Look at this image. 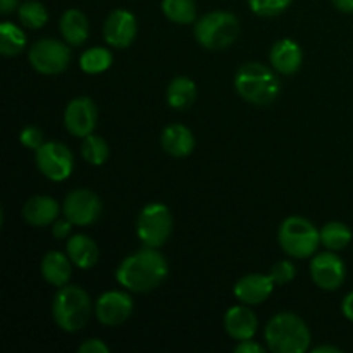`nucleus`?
Wrapping results in <instances>:
<instances>
[{
  "instance_id": "f257e3e1",
  "label": "nucleus",
  "mask_w": 353,
  "mask_h": 353,
  "mask_svg": "<svg viewBox=\"0 0 353 353\" xmlns=\"http://www.w3.org/2000/svg\"><path fill=\"white\" fill-rule=\"evenodd\" d=\"M168 261L157 248L145 247L124 259L116 271L123 288L134 293H147L162 285L168 278Z\"/></svg>"
},
{
  "instance_id": "f03ea898",
  "label": "nucleus",
  "mask_w": 353,
  "mask_h": 353,
  "mask_svg": "<svg viewBox=\"0 0 353 353\" xmlns=\"http://www.w3.org/2000/svg\"><path fill=\"white\" fill-rule=\"evenodd\" d=\"M264 338L272 353H303L310 348L309 326L293 312L276 314L265 324Z\"/></svg>"
},
{
  "instance_id": "7ed1b4c3",
  "label": "nucleus",
  "mask_w": 353,
  "mask_h": 353,
  "mask_svg": "<svg viewBox=\"0 0 353 353\" xmlns=\"http://www.w3.org/2000/svg\"><path fill=\"white\" fill-rule=\"evenodd\" d=\"M234 90L248 103L265 107L278 99L281 83L272 69L259 62H248L236 71Z\"/></svg>"
},
{
  "instance_id": "20e7f679",
  "label": "nucleus",
  "mask_w": 353,
  "mask_h": 353,
  "mask_svg": "<svg viewBox=\"0 0 353 353\" xmlns=\"http://www.w3.org/2000/svg\"><path fill=\"white\" fill-rule=\"evenodd\" d=\"M90 314H92V300L83 288L65 285L55 293L52 302V316L62 331L78 333L86 326Z\"/></svg>"
},
{
  "instance_id": "39448f33",
  "label": "nucleus",
  "mask_w": 353,
  "mask_h": 353,
  "mask_svg": "<svg viewBox=\"0 0 353 353\" xmlns=\"http://www.w3.org/2000/svg\"><path fill=\"white\" fill-rule=\"evenodd\" d=\"M240 23L234 14L214 10L195 23V38L207 50H224L236 41Z\"/></svg>"
},
{
  "instance_id": "423d86ee",
  "label": "nucleus",
  "mask_w": 353,
  "mask_h": 353,
  "mask_svg": "<svg viewBox=\"0 0 353 353\" xmlns=\"http://www.w3.org/2000/svg\"><path fill=\"white\" fill-rule=\"evenodd\" d=\"M283 252L293 259L314 257L321 245V234L309 219L300 216L286 217L278 231Z\"/></svg>"
},
{
  "instance_id": "0eeeda50",
  "label": "nucleus",
  "mask_w": 353,
  "mask_h": 353,
  "mask_svg": "<svg viewBox=\"0 0 353 353\" xmlns=\"http://www.w3.org/2000/svg\"><path fill=\"white\" fill-rule=\"evenodd\" d=\"M171 233L172 216L164 203L152 202L141 209L137 221V234L145 247L161 248Z\"/></svg>"
},
{
  "instance_id": "6e6552de",
  "label": "nucleus",
  "mask_w": 353,
  "mask_h": 353,
  "mask_svg": "<svg viewBox=\"0 0 353 353\" xmlns=\"http://www.w3.org/2000/svg\"><path fill=\"white\" fill-rule=\"evenodd\" d=\"M34 161L41 174L55 183L68 179L74 169L72 152L59 141H45L34 150Z\"/></svg>"
},
{
  "instance_id": "1a4fd4ad",
  "label": "nucleus",
  "mask_w": 353,
  "mask_h": 353,
  "mask_svg": "<svg viewBox=\"0 0 353 353\" xmlns=\"http://www.w3.org/2000/svg\"><path fill=\"white\" fill-rule=\"evenodd\" d=\"M71 61V50L62 41L54 38H43L38 40L30 48V64L40 74L54 76L61 74L68 69Z\"/></svg>"
},
{
  "instance_id": "9d476101",
  "label": "nucleus",
  "mask_w": 353,
  "mask_h": 353,
  "mask_svg": "<svg viewBox=\"0 0 353 353\" xmlns=\"http://www.w3.org/2000/svg\"><path fill=\"white\" fill-rule=\"evenodd\" d=\"M65 219L71 221L74 226H90L97 223L102 212V202L95 192L86 188L72 190L62 205Z\"/></svg>"
},
{
  "instance_id": "9b49d317",
  "label": "nucleus",
  "mask_w": 353,
  "mask_h": 353,
  "mask_svg": "<svg viewBox=\"0 0 353 353\" xmlns=\"http://www.w3.org/2000/svg\"><path fill=\"white\" fill-rule=\"evenodd\" d=\"M134 303L128 293L110 290L102 293L95 303V316L100 324L109 327L121 326L133 314Z\"/></svg>"
},
{
  "instance_id": "f8f14e48",
  "label": "nucleus",
  "mask_w": 353,
  "mask_h": 353,
  "mask_svg": "<svg viewBox=\"0 0 353 353\" xmlns=\"http://www.w3.org/2000/svg\"><path fill=\"white\" fill-rule=\"evenodd\" d=\"M310 276L321 290L334 292L343 285L347 278V268H345V262L330 250L314 255L310 261Z\"/></svg>"
},
{
  "instance_id": "ddd939ff",
  "label": "nucleus",
  "mask_w": 353,
  "mask_h": 353,
  "mask_svg": "<svg viewBox=\"0 0 353 353\" xmlns=\"http://www.w3.org/2000/svg\"><path fill=\"white\" fill-rule=\"evenodd\" d=\"M99 121V110L95 102L88 97H78L71 100L64 110V126L71 134L85 138L92 134Z\"/></svg>"
},
{
  "instance_id": "4468645a",
  "label": "nucleus",
  "mask_w": 353,
  "mask_h": 353,
  "mask_svg": "<svg viewBox=\"0 0 353 353\" xmlns=\"http://www.w3.org/2000/svg\"><path fill=\"white\" fill-rule=\"evenodd\" d=\"M138 23L133 12L116 9L103 23V38L112 48H128L137 38Z\"/></svg>"
},
{
  "instance_id": "2eb2a0df",
  "label": "nucleus",
  "mask_w": 353,
  "mask_h": 353,
  "mask_svg": "<svg viewBox=\"0 0 353 353\" xmlns=\"http://www.w3.org/2000/svg\"><path fill=\"white\" fill-rule=\"evenodd\" d=\"M274 286L271 274H247L238 279L233 293L245 305H259L272 295Z\"/></svg>"
},
{
  "instance_id": "dca6fc26",
  "label": "nucleus",
  "mask_w": 353,
  "mask_h": 353,
  "mask_svg": "<svg viewBox=\"0 0 353 353\" xmlns=\"http://www.w3.org/2000/svg\"><path fill=\"white\" fill-rule=\"evenodd\" d=\"M224 330L233 340H252L259 330V319L248 305H234L224 314Z\"/></svg>"
},
{
  "instance_id": "f3484780",
  "label": "nucleus",
  "mask_w": 353,
  "mask_h": 353,
  "mask_svg": "<svg viewBox=\"0 0 353 353\" xmlns=\"http://www.w3.org/2000/svg\"><path fill=\"white\" fill-rule=\"evenodd\" d=\"M271 64L274 71L279 74H295L300 68H302L303 54L302 48L296 41L290 40V38H283V40L276 41L271 48Z\"/></svg>"
},
{
  "instance_id": "a211bd4d",
  "label": "nucleus",
  "mask_w": 353,
  "mask_h": 353,
  "mask_svg": "<svg viewBox=\"0 0 353 353\" xmlns=\"http://www.w3.org/2000/svg\"><path fill=\"white\" fill-rule=\"evenodd\" d=\"M161 145L165 154L176 159H183L188 157L195 148V137L185 124H169L161 134Z\"/></svg>"
},
{
  "instance_id": "6ab92c4d",
  "label": "nucleus",
  "mask_w": 353,
  "mask_h": 353,
  "mask_svg": "<svg viewBox=\"0 0 353 353\" xmlns=\"http://www.w3.org/2000/svg\"><path fill=\"white\" fill-rule=\"evenodd\" d=\"M59 203L52 196H31L23 207V219L34 228L50 226L57 221Z\"/></svg>"
},
{
  "instance_id": "aec40b11",
  "label": "nucleus",
  "mask_w": 353,
  "mask_h": 353,
  "mask_svg": "<svg viewBox=\"0 0 353 353\" xmlns=\"http://www.w3.org/2000/svg\"><path fill=\"white\" fill-rule=\"evenodd\" d=\"M41 276L48 285L55 288H62L69 283L72 274V262L69 255H64L62 252L52 250L41 261Z\"/></svg>"
},
{
  "instance_id": "412c9836",
  "label": "nucleus",
  "mask_w": 353,
  "mask_h": 353,
  "mask_svg": "<svg viewBox=\"0 0 353 353\" xmlns=\"http://www.w3.org/2000/svg\"><path fill=\"white\" fill-rule=\"evenodd\" d=\"M59 30H61V34L69 45L78 47V45H83L88 40L90 24L81 10L68 9L62 14L61 21H59Z\"/></svg>"
},
{
  "instance_id": "4be33fe9",
  "label": "nucleus",
  "mask_w": 353,
  "mask_h": 353,
  "mask_svg": "<svg viewBox=\"0 0 353 353\" xmlns=\"http://www.w3.org/2000/svg\"><path fill=\"white\" fill-rule=\"evenodd\" d=\"M65 250L72 264L79 269H92L99 262V247L86 234H74L69 238Z\"/></svg>"
},
{
  "instance_id": "5701e85b",
  "label": "nucleus",
  "mask_w": 353,
  "mask_h": 353,
  "mask_svg": "<svg viewBox=\"0 0 353 353\" xmlns=\"http://www.w3.org/2000/svg\"><path fill=\"white\" fill-rule=\"evenodd\" d=\"M168 103L174 110H186L193 105L196 99V85L188 76H178L172 79L165 92Z\"/></svg>"
},
{
  "instance_id": "b1692460",
  "label": "nucleus",
  "mask_w": 353,
  "mask_h": 353,
  "mask_svg": "<svg viewBox=\"0 0 353 353\" xmlns=\"http://www.w3.org/2000/svg\"><path fill=\"white\" fill-rule=\"evenodd\" d=\"M321 245L327 248L331 252L343 250L350 245L353 234L352 230L343 223H338V221H333V223H327L321 228Z\"/></svg>"
},
{
  "instance_id": "393cba45",
  "label": "nucleus",
  "mask_w": 353,
  "mask_h": 353,
  "mask_svg": "<svg viewBox=\"0 0 353 353\" xmlns=\"http://www.w3.org/2000/svg\"><path fill=\"white\" fill-rule=\"evenodd\" d=\"M26 47V37L19 26L10 21H3L0 24V54L6 57L19 55Z\"/></svg>"
},
{
  "instance_id": "a878e982",
  "label": "nucleus",
  "mask_w": 353,
  "mask_h": 353,
  "mask_svg": "<svg viewBox=\"0 0 353 353\" xmlns=\"http://www.w3.org/2000/svg\"><path fill=\"white\" fill-rule=\"evenodd\" d=\"M161 9L169 21L176 24H192L196 17L195 0H162Z\"/></svg>"
},
{
  "instance_id": "bb28decb",
  "label": "nucleus",
  "mask_w": 353,
  "mask_h": 353,
  "mask_svg": "<svg viewBox=\"0 0 353 353\" xmlns=\"http://www.w3.org/2000/svg\"><path fill=\"white\" fill-rule=\"evenodd\" d=\"M112 52L105 47H92L79 57V68L86 74H100L112 65Z\"/></svg>"
},
{
  "instance_id": "cd10ccee",
  "label": "nucleus",
  "mask_w": 353,
  "mask_h": 353,
  "mask_svg": "<svg viewBox=\"0 0 353 353\" xmlns=\"http://www.w3.org/2000/svg\"><path fill=\"white\" fill-rule=\"evenodd\" d=\"M17 16L23 26L30 28V30H40L48 23V12L45 6L37 0H28V2L21 3L17 9Z\"/></svg>"
},
{
  "instance_id": "c85d7f7f",
  "label": "nucleus",
  "mask_w": 353,
  "mask_h": 353,
  "mask_svg": "<svg viewBox=\"0 0 353 353\" xmlns=\"http://www.w3.org/2000/svg\"><path fill=\"white\" fill-rule=\"evenodd\" d=\"M81 155L88 164L102 165L109 159V145L102 137L92 133L83 138Z\"/></svg>"
},
{
  "instance_id": "c756f323",
  "label": "nucleus",
  "mask_w": 353,
  "mask_h": 353,
  "mask_svg": "<svg viewBox=\"0 0 353 353\" xmlns=\"http://www.w3.org/2000/svg\"><path fill=\"white\" fill-rule=\"evenodd\" d=\"M292 0H248L252 12L262 17L279 16L290 7Z\"/></svg>"
},
{
  "instance_id": "7c9ffc66",
  "label": "nucleus",
  "mask_w": 353,
  "mask_h": 353,
  "mask_svg": "<svg viewBox=\"0 0 353 353\" xmlns=\"http://www.w3.org/2000/svg\"><path fill=\"white\" fill-rule=\"evenodd\" d=\"M269 274H271L272 281L276 283V286H283V285H288L290 281H293V278H295L296 274V269L295 265H293V262L279 261L272 265Z\"/></svg>"
},
{
  "instance_id": "2f4dec72",
  "label": "nucleus",
  "mask_w": 353,
  "mask_h": 353,
  "mask_svg": "<svg viewBox=\"0 0 353 353\" xmlns=\"http://www.w3.org/2000/svg\"><path fill=\"white\" fill-rule=\"evenodd\" d=\"M19 140H21V143L24 145V147L33 148V150H37L38 147H41V145L45 143V141H43V131H41L40 128H37V126L23 128V131H21V134H19Z\"/></svg>"
},
{
  "instance_id": "473e14b6",
  "label": "nucleus",
  "mask_w": 353,
  "mask_h": 353,
  "mask_svg": "<svg viewBox=\"0 0 353 353\" xmlns=\"http://www.w3.org/2000/svg\"><path fill=\"white\" fill-rule=\"evenodd\" d=\"M79 353H109V347L103 343L99 338H92V340H86L85 343L79 345L78 348Z\"/></svg>"
},
{
  "instance_id": "72a5a7b5",
  "label": "nucleus",
  "mask_w": 353,
  "mask_h": 353,
  "mask_svg": "<svg viewBox=\"0 0 353 353\" xmlns=\"http://www.w3.org/2000/svg\"><path fill=\"white\" fill-rule=\"evenodd\" d=\"M72 226H74V224L69 219H57L52 224V234H54V238H57V240H64V238H68L69 234H71Z\"/></svg>"
},
{
  "instance_id": "f704fd0d",
  "label": "nucleus",
  "mask_w": 353,
  "mask_h": 353,
  "mask_svg": "<svg viewBox=\"0 0 353 353\" xmlns=\"http://www.w3.org/2000/svg\"><path fill=\"white\" fill-rule=\"evenodd\" d=\"M234 352L236 353H265V348L262 347L261 343H257V341H254V338H252V340L240 341V343L234 347Z\"/></svg>"
},
{
  "instance_id": "c9c22d12",
  "label": "nucleus",
  "mask_w": 353,
  "mask_h": 353,
  "mask_svg": "<svg viewBox=\"0 0 353 353\" xmlns=\"http://www.w3.org/2000/svg\"><path fill=\"white\" fill-rule=\"evenodd\" d=\"M341 312H343V316L347 317L348 321H352L353 323V292L348 293V295L343 299V303H341Z\"/></svg>"
},
{
  "instance_id": "e433bc0d",
  "label": "nucleus",
  "mask_w": 353,
  "mask_h": 353,
  "mask_svg": "<svg viewBox=\"0 0 353 353\" xmlns=\"http://www.w3.org/2000/svg\"><path fill=\"white\" fill-rule=\"evenodd\" d=\"M333 6L336 7L340 12L345 14H352L353 12V0H331Z\"/></svg>"
},
{
  "instance_id": "4c0bfd02",
  "label": "nucleus",
  "mask_w": 353,
  "mask_h": 353,
  "mask_svg": "<svg viewBox=\"0 0 353 353\" xmlns=\"http://www.w3.org/2000/svg\"><path fill=\"white\" fill-rule=\"evenodd\" d=\"M19 0H0V12L10 14L17 7Z\"/></svg>"
},
{
  "instance_id": "58836bf2",
  "label": "nucleus",
  "mask_w": 353,
  "mask_h": 353,
  "mask_svg": "<svg viewBox=\"0 0 353 353\" xmlns=\"http://www.w3.org/2000/svg\"><path fill=\"white\" fill-rule=\"evenodd\" d=\"M312 353H341L340 348L331 347V345H323V347H316Z\"/></svg>"
}]
</instances>
